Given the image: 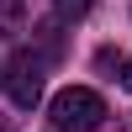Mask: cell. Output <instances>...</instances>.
<instances>
[{"label": "cell", "mask_w": 132, "mask_h": 132, "mask_svg": "<svg viewBox=\"0 0 132 132\" xmlns=\"http://www.w3.org/2000/svg\"><path fill=\"white\" fill-rule=\"evenodd\" d=\"M122 69H127V74H122V85H127V90H132V58H127V63H122Z\"/></svg>", "instance_id": "obj_4"}, {"label": "cell", "mask_w": 132, "mask_h": 132, "mask_svg": "<svg viewBox=\"0 0 132 132\" xmlns=\"http://www.w3.org/2000/svg\"><path fill=\"white\" fill-rule=\"evenodd\" d=\"M5 90H11V101H16V106H37V101H42V79H37V69H32L27 58H21L16 69H11Z\"/></svg>", "instance_id": "obj_2"}, {"label": "cell", "mask_w": 132, "mask_h": 132, "mask_svg": "<svg viewBox=\"0 0 132 132\" xmlns=\"http://www.w3.org/2000/svg\"><path fill=\"white\" fill-rule=\"evenodd\" d=\"M48 116L58 132H95L106 122V101L90 90V85H69V90H58L48 101Z\"/></svg>", "instance_id": "obj_1"}, {"label": "cell", "mask_w": 132, "mask_h": 132, "mask_svg": "<svg viewBox=\"0 0 132 132\" xmlns=\"http://www.w3.org/2000/svg\"><path fill=\"white\" fill-rule=\"evenodd\" d=\"M90 5H95V0H58V16H63V21H74V16H85Z\"/></svg>", "instance_id": "obj_3"}, {"label": "cell", "mask_w": 132, "mask_h": 132, "mask_svg": "<svg viewBox=\"0 0 132 132\" xmlns=\"http://www.w3.org/2000/svg\"><path fill=\"white\" fill-rule=\"evenodd\" d=\"M0 16H5V5H0Z\"/></svg>", "instance_id": "obj_5"}]
</instances>
